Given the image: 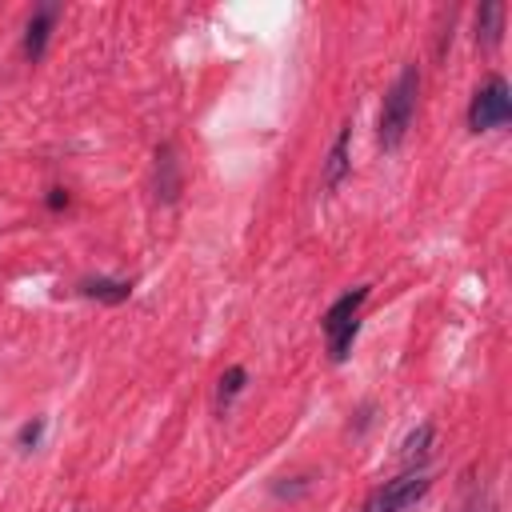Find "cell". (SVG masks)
Wrapping results in <instances>:
<instances>
[{
	"label": "cell",
	"instance_id": "obj_5",
	"mask_svg": "<svg viewBox=\"0 0 512 512\" xmlns=\"http://www.w3.org/2000/svg\"><path fill=\"white\" fill-rule=\"evenodd\" d=\"M56 20H60V4H52V0L32 8L28 24H24V56H28L32 64L44 56V48H48V36H52V28H56Z\"/></svg>",
	"mask_w": 512,
	"mask_h": 512
},
{
	"label": "cell",
	"instance_id": "obj_7",
	"mask_svg": "<svg viewBox=\"0 0 512 512\" xmlns=\"http://www.w3.org/2000/svg\"><path fill=\"white\" fill-rule=\"evenodd\" d=\"M180 192V160H176V148L172 144H160L156 148V196L164 204H172Z\"/></svg>",
	"mask_w": 512,
	"mask_h": 512
},
{
	"label": "cell",
	"instance_id": "obj_4",
	"mask_svg": "<svg viewBox=\"0 0 512 512\" xmlns=\"http://www.w3.org/2000/svg\"><path fill=\"white\" fill-rule=\"evenodd\" d=\"M428 488H432V480H428V472H424V468L400 472L396 480L380 484V488L364 500V508H360V512H408V508H412Z\"/></svg>",
	"mask_w": 512,
	"mask_h": 512
},
{
	"label": "cell",
	"instance_id": "obj_1",
	"mask_svg": "<svg viewBox=\"0 0 512 512\" xmlns=\"http://www.w3.org/2000/svg\"><path fill=\"white\" fill-rule=\"evenodd\" d=\"M416 96H420V68L416 64H404V72L396 76V84L388 88L384 96V108H380V128H376V140L384 152L400 148L408 128H412V116H416Z\"/></svg>",
	"mask_w": 512,
	"mask_h": 512
},
{
	"label": "cell",
	"instance_id": "obj_10",
	"mask_svg": "<svg viewBox=\"0 0 512 512\" xmlns=\"http://www.w3.org/2000/svg\"><path fill=\"white\" fill-rule=\"evenodd\" d=\"M428 444H432V424H420V428H416V432L404 440V452H400V460H404V468H408V472L424 464V456H428Z\"/></svg>",
	"mask_w": 512,
	"mask_h": 512
},
{
	"label": "cell",
	"instance_id": "obj_11",
	"mask_svg": "<svg viewBox=\"0 0 512 512\" xmlns=\"http://www.w3.org/2000/svg\"><path fill=\"white\" fill-rule=\"evenodd\" d=\"M244 380H248V372L240 368V364H232L224 376H220V384H216V408L220 412H228V404L240 396V388H244Z\"/></svg>",
	"mask_w": 512,
	"mask_h": 512
},
{
	"label": "cell",
	"instance_id": "obj_3",
	"mask_svg": "<svg viewBox=\"0 0 512 512\" xmlns=\"http://www.w3.org/2000/svg\"><path fill=\"white\" fill-rule=\"evenodd\" d=\"M508 120H512V92H508V80H504V76H488V80L472 92L468 128H472V132H492V128H504Z\"/></svg>",
	"mask_w": 512,
	"mask_h": 512
},
{
	"label": "cell",
	"instance_id": "obj_9",
	"mask_svg": "<svg viewBox=\"0 0 512 512\" xmlns=\"http://www.w3.org/2000/svg\"><path fill=\"white\" fill-rule=\"evenodd\" d=\"M80 292L92 296V300H104V304H120V300H128L132 284L128 280H108V276H88V280H80Z\"/></svg>",
	"mask_w": 512,
	"mask_h": 512
},
{
	"label": "cell",
	"instance_id": "obj_13",
	"mask_svg": "<svg viewBox=\"0 0 512 512\" xmlns=\"http://www.w3.org/2000/svg\"><path fill=\"white\" fill-rule=\"evenodd\" d=\"M64 204H68V192H64V188H52V192H48V208H52V212H60Z\"/></svg>",
	"mask_w": 512,
	"mask_h": 512
},
{
	"label": "cell",
	"instance_id": "obj_6",
	"mask_svg": "<svg viewBox=\"0 0 512 512\" xmlns=\"http://www.w3.org/2000/svg\"><path fill=\"white\" fill-rule=\"evenodd\" d=\"M348 144H352V124H340V132H336V140H332V148H328V160H324V188L328 192H336L340 188V180L348 176Z\"/></svg>",
	"mask_w": 512,
	"mask_h": 512
},
{
	"label": "cell",
	"instance_id": "obj_8",
	"mask_svg": "<svg viewBox=\"0 0 512 512\" xmlns=\"http://www.w3.org/2000/svg\"><path fill=\"white\" fill-rule=\"evenodd\" d=\"M500 28H504V4L500 0L480 4V12H476V44L480 48H496L500 44Z\"/></svg>",
	"mask_w": 512,
	"mask_h": 512
},
{
	"label": "cell",
	"instance_id": "obj_2",
	"mask_svg": "<svg viewBox=\"0 0 512 512\" xmlns=\"http://www.w3.org/2000/svg\"><path fill=\"white\" fill-rule=\"evenodd\" d=\"M364 300H368V284L344 292V296L324 312V332H328V356H332V364H344V360H348V348H352V340H356V332H360L356 312H360Z\"/></svg>",
	"mask_w": 512,
	"mask_h": 512
},
{
	"label": "cell",
	"instance_id": "obj_12",
	"mask_svg": "<svg viewBox=\"0 0 512 512\" xmlns=\"http://www.w3.org/2000/svg\"><path fill=\"white\" fill-rule=\"evenodd\" d=\"M40 436H44V420H28V424L20 428V436H16V440H20V448H36V444H40Z\"/></svg>",
	"mask_w": 512,
	"mask_h": 512
}]
</instances>
